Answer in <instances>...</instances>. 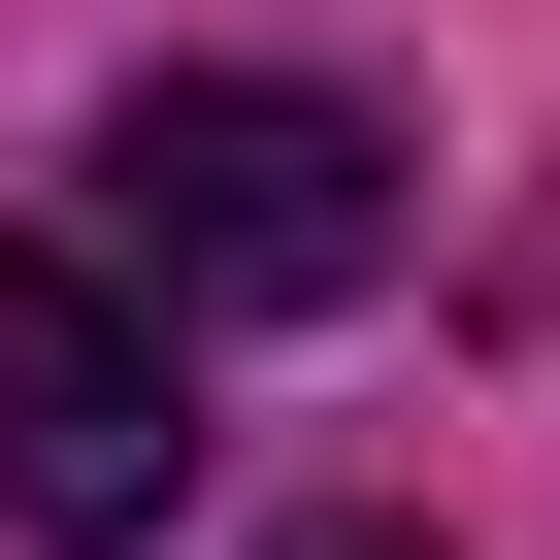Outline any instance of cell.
<instances>
[{
  "instance_id": "obj_1",
  "label": "cell",
  "mask_w": 560,
  "mask_h": 560,
  "mask_svg": "<svg viewBox=\"0 0 560 560\" xmlns=\"http://www.w3.org/2000/svg\"><path fill=\"white\" fill-rule=\"evenodd\" d=\"M100 264L132 298H363L396 264V132L330 67H132L100 100Z\"/></svg>"
},
{
  "instance_id": "obj_2",
  "label": "cell",
  "mask_w": 560,
  "mask_h": 560,
  "mask_svg": "<svg viewBox=\"0 0 560 560\" xmlns=\"http://www.w3.org/2000/svg\"><path fill=\"white\" fill-rule=\"evenodd\" d=\"M198 494V396H165V298L100 231H0V527L34 560H132Z\"/></svg>"
},
{
  "instance_id": "obj_3",
  "label": "cell",
  "mask_w": 560,
  "mask_h": 560,
  "mask_svg": "<svg viewBox=\"0 0 560 560\" xmlns=\"http://www.w3.org/2000/svg\"><path fill=\"white\" fill-rule=\"evenodd\" d=\"M264 560H429V527H264Z\"/></svg>"
}]
</instances>
